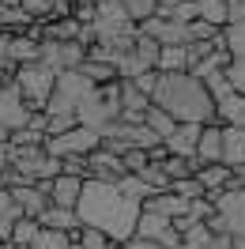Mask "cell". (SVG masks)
Listing matches in <instances>:
<instances>
[{
    "instance_id": "6da1fadb",
    "label": "cell",
    "mask_w": 245,
    "mask_h": 249,
    "mask_svg": "<svg viewBox=\"0 0 245 249\" xmlns=\"http://www.w3.org/2000/svg\"><path fill=\"white\" fill-rule=\"evenodd\" d=\"M140 212H143V204L132 200L117 181L83 178V189H79V200H76V215H79V223L98 227L113 246L124 242V238H132Z\"/></svg>"
},
{
    "instance_id": "7a4b0ae2",
    "label": "cell",
    "mask_w": 245,
    "mask_h": 249,
    "mask_svg": "<svg viewBox=\"0 0 245 249\" xmlns=\"http://www.w3.org/2000/svg\"><path fill=\"white\" fill-rule=\"evenodd\" d=\"M151 102L162 106L166 113H174L177 121H192V124H208L215 121V98L208 91V83L196 72H158L155 79Z\"/></svg>"
},
{
    "instance_id": "3957f363",
    "label": "cell",
    "mask_w": 245,
    "mask_h": 249,
    "mask_svg": "<svg viewBox=\"0 0 245 249\" xmlns=\"http://www.w3.org/2000/svg\"><path fill=\"white\" fill-rule=\"evenodd\" d=\"M79 124H91L98 132H106L113 121H121V91H117V79H109V83H98L76 109Z\"/></svg>"
},
{
    "instance_id": "277c9868",
    "label": "cell",
    "mask_w": 245,
    "mask_h": 249,
    "mask_svg": "<svg viewBox=\"0 0 245 249\" xmlns=\"http://www.w3.org/2000/svg\"><path fill=\"white\" fill-rule=\"evenodd\" d=\"M16 87L23 94V102L31 109H46L49 94H53V83H57V72L42 61H31V64H16Z\"/></svg>"
},
{
    "instance_id": "5b68a950",
    "label": "cell",
    "mask_w": 245,
    "mask_h": 249,
    "mask_svg": "<svg viewBox=\"0 0 245 249\" xmlns=\"http://www.w3.org/2000/svg\"><path fill=\"white\" fill-rule=\"evenodd\" d=\"M94 87H98V83H91L79 68L57 72V83H53V94H49V102H46V113H76L79 102H83Z\"/></svg>"
},
{
    "instance_id": "8992f818",
    "label": "cell",
    "mask_w": 245,
    "mask_h": 249,
    "mask_svg": "<svg viewBox=\"0 0 245 249\" xmlns=\"http://www.w3.org/2000/svg\"><path fill=\"white\" fill-rule=\"evenodd\" d=\"M46 147L49 155H91L94 147H102V132L98 128H91V124H72V128H64V132H57V136H46Z\"/></svg>"
},
{
    "instance_id": "52a82bcc",
    "label": "cell",
    "mask_w": 245,
    "mask_h": 249,
    "mask_svg": "<svg viewBox=\"0 0 245 249\" xmlns=\"http://www.w3.org/2000/svg\"><path fill=\"white\" fill-rule=\"evenodd\" d=\"M87 57V42H79V38H42V53H38V61L49 64L53 72H68V68H79Z\"/></svg>"
},
{
    "instance_id": "ba28073f",
    "label": "cell",
    "mask_w": 245,
    "mask_h": 249,
    "mask_svg": "<svg viewBox=\"0 0 245 249\" xmlns=\"http://www.w3.org/2000/svg\"><path fill=\"white\" fill-rule=\"evenodd\" d=\"M132 234H143V238H151V242H158L162 249H177L181 246V234H177V227H174V219L158 215V212H140L136 219V231Z\"/></svg>"
},
{
    "instance_id": "9c48e42d",
    "label": "cell",
    "mask_w": 245,
    "mask_h": 249,
    "mask_svg": "<svg viewBox=\"0 0 245 249\" xmlns=\"http://www.w3.org/2000/svg\"><path fill=\"white\" fill-rule=\"evenodd\" d=\"M31 117V106L23 102V94H19L16 79H8V83H0V128H19V124H27Z\"/></svg>"
},
{
    "instance_id": "30bf717a",
    "label": "cell",
    "mask_w": 245,
    "mask_h": 249,
    "mask_svg": "<svg viewBox=\"0 0 245 249\" xmlns=\"http://www.w3.org/2000/svg\"><path fill=\"white\" fill-rule=\"evenodd\" d=\"M12 196H16L19 212L31 219H42V212H46L49 204V181H19V185H12Z\"/></svg>"
},
{
    "instance_id": "8fae6325",
    "label": "cell",
    "mask_w": 245,
    "mask_h": 249,
    "mask_svg": "<svg viewBox=\"0 0 245 249\" xmlns=\"http://www.w3.org/2000/svg\"><path fill=\"white\" fill-rule=\"evenodd\" d=\"M117 91H121V121H143V113L151 106V94L140 91L132 79H117Z\"/></svg>"
},
{
    "instance_id": "7c38bea8",
    "label": "cell",
    "mask_w": 245,
    "mask_h": 249,
    "mask_svg": "<svg viewBox=\"0 0 245 249\" xmlns=\"http://www.w3.org/2000/svg\"><path fill=\"white\" fill-rule=\"evenodd\" d=\"M200 128H204V124H192V121H177V128H174V132H170L166 140H162V147H166L170 155H181V159L196 155V140H200Z\"/></svg>"
},
{
    "instance_id": "4fadbf2b",
    "label": "cell",
    "mask_w": 245,
    "mask_h": 249,
    "mask_svg": "<svg viewBox=\"0 0 245 249\" xmlns=\"http://www.w3.org/2000/svg\"><path fill=\"white\" fill-rule=\"evenodd\" d=\"M38 53H42V38H38V31H19L8 38V61L12 64H31L38 61Z\"/></svg>"
},
{
    "instance_id": "5bb4252c",
    "label": "cell",
    "mask_w": 245,
    "mask_h": 249,
    "mask_svg": "<svg viewBox=\"0 0 245 249\" xmlns=\"http://www.w3.org/2000/svg\"><path fill=\"white\" fill-rule=\"evenodd\" d=\"M124 174L121 166V155H113L106 147H94L91 155H87V178H102V181H117Z\"/></svg>"
},
{
    "instance_id": "9a60e30c",
    "label": "cell",
    "mask_w": 245,
    "mask_h": 249,
    "mask_svg": "<svg viewBox=\"0 0 245 249\" xmlns=\"http://www.w3.org/2000/svg\"><path fill=\"white\" fill-rule=\"evenodd\" d=\"M79 189H83V178L76 174H57V178H49V200L61 204V208H76L79 200Z\"/></svg>"
},
{
    "instance_id": "2e32d148",
    "label": "cell",
    "mask_w": 245,
    "mask_h": 249,
    "mask_svg": "<svg viewBox=\"0 0 245 249\" xmlns=\"http://www.w3.org/2000/svg\"><path fill=\"white\" fill-rule=\"evenodd\" d=\"M215 121L245 128V91H227L223 98H215Z\"/></svg>"
},
{
    "instance_id": "e0dca14e",
    "label": "cell",
    "mask_w": 245,
    "mask_h": 249,
    "mask_svg": "<svg viewBox=\"0 0 245 249\" xmlns=\"http://www.w3.org/2000/svg\"><path fill=\"white\" fill-rule=\"evenodd\" d=\"M219 162H227L230 170L245 162V128L242 124H223V159Z\"/></svg>"
},
{
    "instance_id": "ac0fdd59",
    "label": "cell",
    "mask_w": 245,
    "mask_h": 249,
    "mask_svg": "<svg viewBox=\"0 0 245 249\" xmlns=\"http://www.w3.org/2000/svg\"><path fill=\"white\" fill-rule=\"evenodd\" d=\"M230 178H234V170H230L227 162H204L196 170V181L204 185V193L211 196V193H219V189L230 185Z\"/></svg>"
},
{
    "instance_id": "d6986e66",
    "label": "cell",
    "mask_w": 245,
    "mask_h": 249,
    "mask_svg": "<svg viewBox=\"0 0 245 249\" xmlns=\"http://www.w3.org/2000/svg\"><path fill=\"white\" fill-rule=\"evenodd\" d=\"M42 227H57V231H76L79 227V215H76V208H61V204H49L46 212H42V219H38Z\"/></svg>"
},
{
    "instance_id": "ffe728a7",
    "label": "cell",
    "mask_w": 245,
    "mask_h": 249,
    "mask_svg": "<svg viewBox=\"0 0 245 249\" xmlns=\"http://www.w3.org/2000/svg\"><path fill=\"white\" fill-rule=\"evenodd\" d=\"M72 249H113V242H109V238L98 231V227L79 223L76 231H72Z\"/></svg>"
},
{
    "instance_id": "44dd1931",
    "label": "cell",
    "mask_w": 245,
    "mask_h": 249,
    "mask_svg": "<svg viewBox=\"0 0 245 249\" xmlns=\"http://www.w3.org/2000/svg\"><path fill=\"white\" fill-rule=\"evenodd\" d=\"M143 124L151 128L158 140H166L170 132L177 128V117H174V113H166L162 106H155V102H151V106H147V113H143Z\"/></svg>"
},
{
    "instance_id": "7402d4cb",
    "label": "cell",
    "mask_w": 245,
    "mask_h": 249,
    "mask_svg": "<svg viewBox=\"0 0 245 249\" xmlns=\"http://www.w3.org/2000/svg\"><path fill=\"white\" fill-rule=\"evenodd\" d=\"M31 249H72V234L57 231V227H38Z\"/></svg>"
},
{
    "instance_id": "603a6c76",
    "label": "cell",
    "mask_w": 245,
    "mask_h": 249,
    "mask_svg": "<svg viewBox=\"0 0 245 249\" xmlns=\"http://www.w3.org/2000/svg\"><path fill=\"white\" fill-rule=\"evenodd\" d=\"M211 242H215V231L204 219V223H192L189 231H181V246L177 249H211Z\"/></svg>"
},
{
    "instance_id": "cb8c5ba5",
    "label": "cell",
    "mask_w": 245,
    "mask_h": 249,
    "mask_svg": "<svg viewBox=\"0 0 245 249\" xmlns=\"http://www.w3.org/2000/svg\"><path fill=\"white\" fill-rule=\"evenodd\" d=\"M158 72H185L189 68V53L185 46H162L158 49V64H155Z\"/></svg>"
},
{
    "instance_id": "d4e9b609",
    "label": "cell",
    "mask_w": 245,
    "mask_h": 249,
    "mask_svg": "<svg viewBox=\"0 0 245 249\" xmlns=\"http://www.w3.org/2000/svg\"><path fill=\"white\" fill-rule=\"evenodd\" d=\"M196 19H208L211 27L227 31V0H196Z\"/></svg>"
},
{
    "instance_id": "484cf974",
    "label": "cell",
    "mask_w": 245,
    "mask_h": 249,
    "mask_svg": "<svg viewBox=\"0 0 245 249\" xmlns=\"http://www.w3.org/2000/svg\"><path fill=\"white\" fill-rule=\"evenodd\" d=\"M79 72L91 79V83H109V79H117V68H113V64L109 61H94V57H83Z\"/></svg>"
},
{
    "instance_id": "4316f807",
    "label": "cell",
    "mask_w": 245,
    "mask_h": 249,
    "mask_svg": "<svg viewBox=\"0 0 245 249\" xmlns=\"http://www.w3.org/2000/svg\"><path fill=\"white\" fill-rule=\"evenodd\" d=\"M38 227H42L38 219L19 215L16 223H12V238H8V242H16V246H31V242H34V234H38Z\"/></svg>"
},
{
    "instance_id": "83f0119b",
    "label": "cell",
    "mask_w": 245,
    "mask_h": 249,
    "mask_svg": "<svg viewBox=\"0 0 245 249\" xmlns=\"http://www.w3.org/2000/svg\"><path fill=\"white\" fill-rule=\"evenodd\" d=\"M117 185L124 189V193H128V196H132V200H147V196H151L155 189L147 185V181H143V178H140V174H121V178H117Z\"/></svg>"
},
{
    "instance_id": "f1b7e54d",
    "label": "cell",
    "mask_w": 245,
    "mask_h": 249,
    "mask_svg": "<svg viewBox=\"0 0 245 249\" xmlns=\"http://www.w3.org/2000/svg\"><path fill=\"white\" fill-rule=\"evenodd\" d=\"M170 189H174L177 196H185V200H196V196H204V185L196 181V174H185V178H174V181H170Z\"/></svg>"
},
{
    "instance_id": "f546056e",
    "label": "cell",
    "mask_w": 245,
    "mask_h": 249,
    "mask_svg": "<svg viewBox=\"0 0 245 249\" xmlns=\"http://www.w3.org/2000/svg\"><path fill=\"white\" fill-rule=\"evenodd\" d=\"M147 162H151V151H143V147H128V151H121V166H124V174L143 170Z\"/></svg>"
},
{
    "instance_id": "4dcf8cb0",
    "label": "cell",
    "mask_w": 245,
    "mask_h": 249,
    "mask_svg": "<svg viewBox=\"0 0 245 249\" xmlns=\"http://www.w3.org/2000/svg\"><path fill=\"white\" fill-rule=\"evenodd\" d=\"M245 23V0H227V27H242Z\"/></svg>"
},
{
    "instance_id": "1f68e13d",
    "label": "cell",
    "mask_w": 245,
    "mask_h": 249,
    "mask_svg": "<svg viewBox=\"0 0 245 249\" xmlns=\"http://www.w3.org/2000/svg\"><path fill=\"white\" fill-rule=\"evenodd\" d=\"M121 249H162L158 242H151V238H143V234H132V238H124Z\"/></svg>"
},
{
    "instance_id": "d6a6232c",
    "label": "cell",
    "mask_w": 245,
    "mask_h": 249,
    "mask_svg": "<svg viewBox=\"0 0 245 249\" xmlns=\"http://www.w3.org/2000/svg\"><path fill=\"white\" fill-rule=\"evenodd\" d=\"M230 181H234V185H242V189H245V162H242V166H234V178H230Z\"/></svg>"
},
{
    "instance_id": "836d02e7",
    "label": "cell",
    "mask_w": 245,
    "mask_h": 249,
    "mask_svg": "<svg viewBox=\"0 0 245 249\" xmlns=\"http://www.w3.org/2000/svg\"><path fill=\"white\" fill-rule=\"evenodd\" d=\"M23 0H0V8H19Z\"/></svg>"
},
{
    "instance_id": "e575fe53",
    "label": "cell",
    "mask_w": 245,
    "mask_h": 249,
    "mask_svg": "<svg viewBox=\"0 0 245 249\" xmlns=\"http://www.w3.org/2000/svg\"><path fill=\"white\" fill-rule=\"evenodd\" d=\"M0 249H12V242H0Z\"/></svg>"
},
{
    "instance_id": "d590c367",
    "label": "cell",
    "mask_w": 245,
    "mask_h": 249,
    "mask_svg": "<svg viewBox=\"0 0 245 249\" xmlns=\"http://www.w3.org/2000/svg\"><path fill=\"white\" fill-rule=\"evenodd\" d=\"M12 249H31V246H16V242H12Z\"/></svg>"
},
{
    "instance_id": "8d00e7d4",
    "label": "cell",
    "mask_w": 245,
    "mask_h": 249,
    "mask_svg": "<svg viewBox=\"0 0 245 249\" xmlns=\"http://www.w3.org/2000/svg\"><path fill=\"white\" fill-rule=\"evenodd\" d=\"M68 4H72V8H76V4H83V0H68Z\"/></svg>"
}]
</instances>
